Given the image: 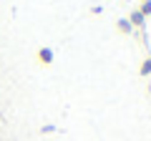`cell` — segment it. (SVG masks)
Returning a JSON list of instances; mask_svg holds the SVG:
<instances>
[{"label": "cell", "instance_id": "obj_1", "mask_svg": "<svg viewBox=\"0 0 151 141\" xmlns=\"http://www.w3.org/2000/svg\"><path fill=\"white\" fill-rule=\"evenodd\" d=\"M35 58H38L40 65H50V63H53V50H50V48H38Z\"/></svg>", "mask_w": 151, "mask_h": 141}, {"label": "cell", "instance_id": "obj_2", "mask_svg": "<svg viewBox=\"0 0 151 141\" xmlns=\"http://www.w3.org/2000/svg\"><path fill=\"white\" fill-rule=\"evenodd\" d=\"M129 23H131V28H144V25H146V18L141 15L139 10H134V13L129 15Z\"/></svg>", "mask_w": 151, "mask_h": 141}, {"label": "cell", "instance_id": "obj_3", "mask_svg": "<svg viewBox=\"0 0 151 141\" xmlns=\"http://www.w3.org/2000/svg\"><path fill=\"white\" fill-rule=\"evenodd\" d=\"M116 30L124 33V35H129V33H134V28H131L129 18H121V20H116Z\"/></svg>", "mask_w": 151, "mask_h": 141}, {"label": "cell", "instance_id": "obj_5", "mask_svg": "<svg viewBox=\"0 0 151 141\" xmlns=\"http://www.w3.org/2000/svg\"><path fill=\"white\" fill-rule=\"evenodd\" d=\"M136 10H139L144 18H149L151 15V0H141V8H136Z\"/></svg>", "mask_w": 151, "mask_h": 141}, {"label": "cell", "instance_id": "obj_4", "mask_svg": "<svg viewBox=\"0 0 151 141\" xmlns=\"http://www.w3.org/2000/svg\"><path fill=\"white\" fill-rule=\"evenodd\" d=\"M139 73L141 76H151V55L146 60H141V65H139Z\"/></svg>", "mask_w": 151, "mask_h": 141}]
</instances>
